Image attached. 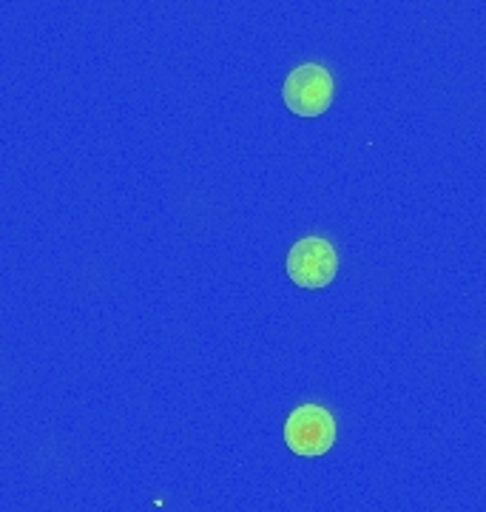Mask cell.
Masks as SVG:
<instances>
[{"label":"cell","instance_id":"1","mask_svg":"<svg viewBox=\"0 0 486 512\" xmlns=\"http://www.w3.org/2000/svg\"><path fill=\"white\" fill-rule=\"evenodd\" d=\"M336 436V419L322 404H299L285 421V444L296 456H327L336 444Z\"/></svg>","mask_w":486,"mask_h":512},{"label":"cell","instance_id":"2","mask_svg":"<svg viewBox=\"0 0 486 512\" xmlns=\"http://www.w3.org/2000/svg\"><path fill=\"white\" fill-rule=\"evenodd\" d=\"M336 80L319 63H302L285 77L282 100L296 117H322L333 106Z\"/></svg>","mask_w":486,"mask_h":512},{"label":"cell","instance_id":"3","mask_svg":"<svg viewBox=\"0 0 486 512\" xmlns=\"http://www.w3.org/2000/svg\"><path fill=\"white\" fill-rule=\"evenodd\" d=\"M339 274V254L324 237L299 239L288 251V276L307 291H322Z\"/></svg>","mask_w":486,"mask_h":512}]
</instances>
